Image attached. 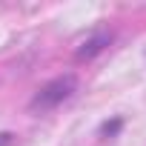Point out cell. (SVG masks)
<instances>
[{"instance_id": "obj_2", "label": "cell", "mask_w": 146, "mask_h": 146, "mask_svg": "<svg viewBox=\"0 0 146 146\" xmlns=\"http://www.w3.org/2000/svg\"><path fill=\"white\" fill-rule=\"evenodd\" d=\"M112 40H115V35H112L109 29H98L95 35H89V37L78 46L75 57H78V60H92V57H98L106 46H112Z\"/></svg>"}, {"instance_id": "obj_1", "label": "cell", "mask_w": 146, "mask_h": 146, "mask_svg": "<svg viewBox=\"0 0 146 146\" xmlns=\"http://www.w3.org/2000/svg\"><path fill=\"white\" fill-rule=\"evenodd\" d=\"M75 89H78V78L75 75H60V78L43 83L35 92V98L29 100V109L32 112H52V109H57L60 103H66L75 95Z\"/></svg>"}, {"instance_id": "obj_3", "label": "cell", "mask_w": 146, "mask_h": 146, "mask_svg": "<svg viewBox=\"0 0 146 146\" xmlns=\"http://www.w3.org/2000/svg\"><path fill=\"white\" fill-rule=\"evenodd\" d=\"M120 129H123V117H120V115H115V117L103 120L98 132H100V137H117V135H120Z\"/></svg>"}, {"instance_id": "obj_4", "label": "cell", "mask_w": 146, "mask_h": 146, "mask_svg": "<svg viewBox=\"0 0 146 146\" xmlns=\"http://www.w3.org/2000/svg\"><path fill=\"white\" fill-rule=\"evenodd\" d=\"M15 143V135L12 132H0V146H12Z\"/></svg>"}]
</instances>
